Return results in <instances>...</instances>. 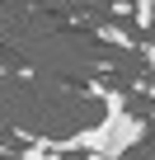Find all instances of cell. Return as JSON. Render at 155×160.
<instances>
[{"label": "cell", "instance_id": "cell-5", "mask_svg": "<svg viewBox=\"0 0 155 160\" xmlns=\"http://www.w3.org/2000/svg\"><path fill=\"white\" fill-rule=\"evenodd\" d=\"M75 160H122V155H75Z\"/></svg>", "mask_w": 155, "mask_h": 160}, {"label": "cell", "instance_id": "cell-6", "mask_svg": "<svg viewBox=\"0 0 155 160\" xmlns=\"http://www.w3.org/2000/svg\"><path fill=\"white\" fill-rule=\"evenodd\" d=\"M0 160H10V146H5V141H0Z\"/></svg>", "mask_w": 155, "mask_h": 160}, {"label": "cell", "instance_id": "cell-3", "mask_svg": "<svg viewBox=\"0 0 155 160\" xmlns=\"http://www.w3.org/2000/svg\"><path fill=\"white\" fill-rule=\"evenodd\" d=\"M132 19H136V28H141V33H146V28H155V0H136Z\"/></svg>", "mask_w": 155, "mask_h": 160}, {"label": "cell", "instance_id": "cell-7", "mask_svg": "<svg viewBox=\"0 0 155 160\" xmlns=\"http://www.w3.org/2000/svg\"><path fill=\"white\" fill-rule=\"evenodd\" d=\"M0 80H5V71H0Z\"/></svg>", "mask_w": 155, "mask_h": 160}, {"label": "cell", "instance_id": "cell-2", "mask_svg": "<svg viewBox=\"0 0 155 160\" xmlns=\"http://www.w3.org/2000/svg\"><path fill=\"white\" fill-rule=\"evenodd\" d=\"M99 38H104V42H118V47H127V52L136 47V38H132L127 28H118V24H104V28H99Z\"/></svg>", "mask_w": 155, "mask_h": 160}, {"label": "cell", "instance_id": "cell-1", "mask_svg": "<svg viewBox=\"0 0 155 160\" xmlns=\"http://www.w3.org/2000/svg\"><path fill=\"white\" fill-rule=\"evenodd\" d=\"M141 137H146V118L132 113L122 94H108L104 118L94 127H80L70 137H47L42 146L56 155H127L132 146H141Z\"/></svg>", "mask_w": 155, "mask_h": 160}, {"label": "cell", "instance_id": "cell-4", "mask_svg": "<svg viewBox=\"0 0 155 160\" xmlns=\"http://www.w3.org/2000/svg\"><path fill=\"white\" fill-rule=\"evenodd\" d=\"M136 52H141V57L150 61V71H155V42H136Z\"/></svg>", "mask_w": 155, "mask_h": 160}]
</instances>
